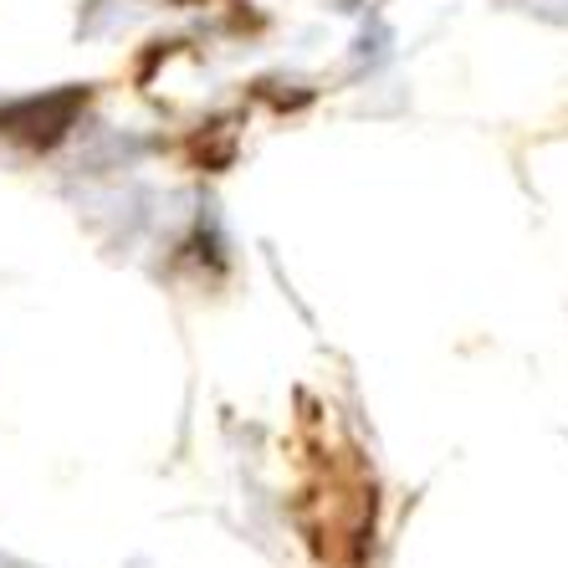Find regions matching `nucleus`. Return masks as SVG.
Returning a JSON list of instances; mask_svg holds the SVG:
<instances>
[]
</instances>
